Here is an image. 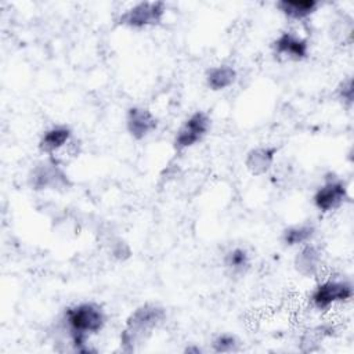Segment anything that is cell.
Here are the masks:
<instances>
[{"mask_svg": "<svg viewBox=\"0 0 354 354\" xmlns=\"http://www.w3.org/2000/svg\"><path fill=\"white\" fill-rule=\"evenodd\" d=\"M166 3L162 0L140 1L126 8L116 19L122 26L131 29H144L149 26H156L162 22L166 14Z\"/></svg>", "mask_w": 354, "mask_h": 354, "instance_id": "277c9868", "label": "cell"}, {"mask_svg": "<svg viewBox=\"0 0 354 354\" xmlns=\"http://www.w3.org/2000/svg\"><path fill=\"white\" fill-rule=\"evenodd\" d=\"M353 299V283L347 279H325L315 285L310 295L311 306L318 311H328L336 304Z\"/></svg>", "mask_w": 354, "mask_h": 354, "instance_id": "8992f818", "label": "cell"}, {"mask_svg": "<svg viewBox=\"0 0 354 354\" xmlns=\"http://www.w3.org/2000/svg\"><path fill=\"white\" fill-rule=\"evenodd\" d=\"M271 48L278 58H283L295 62L306 59L310 53L308 40L296 35L292 30L281 32L272 40Z\"/></svg>", "mask_w": 354, "mask_h": 354, "instance_id": "ba28073f", "label": "cell"}, {"mask_svg": "<svg viewBox=\"0 0 354 354\" xmlns=\"http://www.w3.org/2000/svg\"><path fill=\"white\" fill-rule=\"evenodd\" d=\"M124 124L129 136L136 141H141L158 129V118L148 108L133 105L126 111Z\"/></svg>", "mask_w": 354, "mask_h": 354, "instance_id": "9c48e42d", "label": "cell"}, {"mask_svg": "<svg viewBox=\"0 0 354 354\" xmlns=\"http://www.w3.org/2000/svg\"><path fill=\"white\" fill-rule=\"evenodd\" d=\"M165 319L166 310L156 303H144L134 308L127 317L120 333L122 350L126 353L136 351L151 337L153 330L158 329Z\"/></svg>", "mask_w": 354, "mask_h": 354, "instance_id": "7a4b0ae2", "label": "cell"}, {"mask_svg": "<svg viewBox=\"0 0 354 354\" xmlns=\"http://www.w3.org/2000/svg\"><path fill=\"white\" fill-rule=\"evenodd\" d=\"M275 7L281 14L292 21L308 19L319 7L317 0H279Z\"/></svg>", "mask_w": 354, "mask_h": 354, "instance_id": "4fadbf2b", "label": "cell"}, {"mask_svg": "<svg viewBox=\"0 0 354 354\" xmlns=\"http://www.w3.org/2000/svg\"><path fill=\"white\" fill-rule=\"evenodd\" d=\"M73 131L68 124H54L44 130L39 140V149L47 156H55L62 148L71 144Z\"/></svg>", "mask_w": 354, "mask_h": 354, "instance_id": "30bf717a", "label": "cell"}, {"mask_svg": "<svg viewBox=\"0 0 354 354\" xmlns=\"http://www.w3.org/2000/svg\"><path fill=\"white\" fill-rule=\"evenodd\" d=\"M184 351H185V353H195V354H199V353H202V348L198 347V346H188Z\"/></svg>", "mask_w": 354, "mask_h": 354, "instance_id": "44dd1931", "label": "cell"}, {"mask_svg": "<svg viewBox=\"0 0 354 354\" xmlns=\"http://www.w3.org/2000/svg\"><path fill=\"white\" fill-rule=\"evenodd\" d=\"M238 79V72L232 65L220 64L207 69L205 75L206 86L212 91H221L231 87Z\"/></svg>", "mask_w": 354, "mask_h": 354, "instance_id": "5bb4252c", "label": "cell"}, {"mask_svg": "<svg viewBox=\"0 0 354 354\" xmlns=\"http://www.w3.org/2000/svg\"><path fill=\"white\" fill-rule=\"evenodd\" d=\"M295 270L304 278H313L319 274L322 267V250L314 243L300 246L293 259Z\"/></svg>", "mask_w": 354, "mask_h": 354, "instance_id": "8fae6325", "label": "cell"}, {"mask_svg": "<svg viewBox=\"0 0 354 354\" xmlns=\"http://www.w3.org/2000/svg\"><path fill=\"white\" fill-rule=\"evenodd\" d=\"M333 335V326L329 325H319L314 326L308 330H306L299 340V348L303 353H310V351H317L321 346V342Z\"/></svg>", "mask_w": 354, "mask_h": 354, "instance_id": "e0dca14e", "label": "cell"}, {"mask_svg": "<svg viewBox=\"0 0 354 354\" xmlns=\"http://www.w3.org/2000/svg\"><path fill=\"white\" fill-rule=\"evenodd\" d=\"M28 184L33 191L50 189L64 192L72 187V181L62 163L53 156H47L30 169L28 174Z\"/></svg>", "mask_w": 354, "mask_h": 354, "instance_id": "3957f363", "label": "cell"}, {"mask_svg": "<svg viewBox=\"0 0 354 354\" xmlns=\"http://www.w3.org/2000/svg\"><path fill=\"white\" fill-rule=\"evenodd\" d=\"M223 266L231 277H243L252 266L250 253L242 246L231 248L223 257Z\"/></svg>", "mask_w": 354, "mask_h": 354, "instance_id": "9a60e30c", "label": "cell"}, {"mask_svg": "<svg viewBox=\"0 0 354 354\" xmlns=\"http://www.w3.org/2000/svg\"><path fill=\"white\" fill-rule=\"evenodd\" d=\"M241 347L238 337L232 333H220L212 340V351L223 354V353H235Z\"/></svg>", "mask_w": 354, "mask_h": 354, "instance_id": "ac0fdd59", "label": "cell"}, {"mask_svg": "<svg viewBox=\"0 0 354 354\" xmlns=\"http://www.w3.org/2000/svg\"><path fill=\"white\" fill-rule=\"evenodd\" d=\"M109 252L116 259V260H126L131 256V249L129 246L127 242H124L123 239L118 238V239H113L109 245Z\"/></svg>", "mask_w": 354, "mask_h": 354, "instance_id": "ffe728a7", "label": "cell"}, {"mask_svg": "<svg viewBox=\"0 0 354 354\" xmlns=\"http://www.w3.org/2000/svg\"><path fill=\"white\" fill-rule=\"evenodd\" d=\"M278 148L271 145H259L248 151L245 156V166L253 176H264L274 165Z\"/></svg>", "mask_w": 354, "mask_h": 354, "instance_id": "7c38bea8", "label": "cell"}, {"mask_svg": "<svg viewBox=\"0 0 354 354\" xmlns=\"http://www.w3.org/2000/svg\"><path fill=\"white\" fill-rule=\"evenodd\" d=\"M336 97L337 100L347 108L353 105L354 101V88H353V79L348 76L343 79L339 86L336 87Z\"/></svg>", "mask_w": 354, "mask_h": 354, "instance_id": "d6986e66", "label": "cell"}, {"mask_svg": "<svg viewBox=\"0 0 354 354\" xmlns=\"http://www.w3.org/2000/svg\"><path fill=\"white\" fill-rule=\"evenodd\" d=\"M314 235H315L314 224L299 223V224H292L286 227L281 234V241L288 248H295V246L300 248L311 242Z\"/></svg>", "mask_w": 354, "mask_h": 354, "instance_id": "2e32d148", "label": "cell"}, {"mask_svg": "<svg viewBox=\"0 0 354 354\" xmlns=\"http://www.w3.org/2000/svg\"><path fill=\"white\" fill-rule=\"evenodd\" d=\"M212 129V118L205 111H195L181 123L173 138L176 152H183L199 144Z\"/></svg>", "mask_w": 354, "mask_h": 354, "instance_id": "5b68a950", "label": "cell"}, {"mask_svg": "<svg viewBox=\"0 0 354 354\" xmlns=\"http://www.w3.org/2000/svg\"><path fill=\"white\" fill-rule=\"evenodd\" d=\"M62 321L75 353H95L88 347L87 340L90 336L100 333L106 324V314L98 303L82 301L73 304L65 308Z\"/></svg>", "mask_w": 354, "mask_h": 354, "instance_id": "6da1fadb", "label": "cell"}, {"mask_svg": "<svg viewBox=\"0 0 354 354\" xmlns=\"http://www.w3.org/2000/svg\"><path fill=\"white\" fill-rule=\"evenodd\" d=\"M348 199V188L344 180L329 173L324 183L315 189L313 203L321 213H332L340 209Z\"/></svg>", "mask_w": 354, "mask_h": 354, "instance_id": "52a82bcc", "label": "cell"}]
</instances>
